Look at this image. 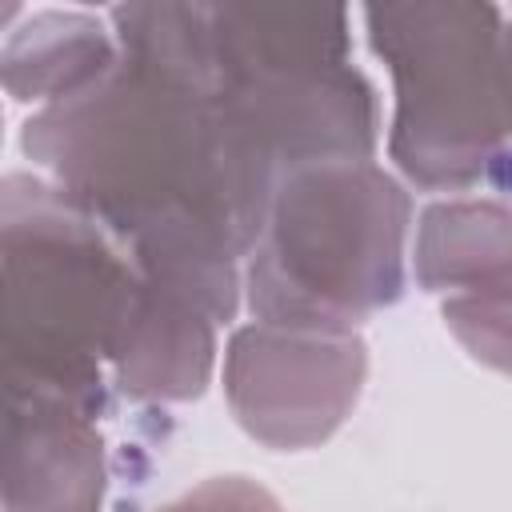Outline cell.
Returning a JSON list of instances; mask_svg holds the SVG:
<instances>
[{
	"mask_svg": "<svg viewBox=\"0 0 512 512\" xmlns=\"http://www.w3.org/2000/svg\"><path fill=\"white\" fill-rule=\"evenodd\" d=\"M4 388L48 392L104 416V364L140 296L120 240L60 184L8 172L0 184Z\"/></svg>",
	"mask_w": 512,
	"mask_h": 512,
	"instance_id": "cell-3",
	"label": "cell"
},
{
	"mask_svg": "<svg viewBox=\"0 0 512 512\" xmlns=\"http://www.w3.org/2000/svg\"><path fill=\"white\" fill-rule=\"evenodd\" d=\"M120 44L96 16L84 12H36L4 40V88L16 100H60L96 80Z\"/></svg>",
	"mask_w": 512,
	"mask_h": 512,
	"instance_id": "cell-10",
	"label": "cell"
},
{
	"mask_svg": "<svg viewBox=\"0 0 512 512\" xmlns=\"http://www.w3.org/2000/svg\"><path fill=\"white\" fill-rule=\"evenodd\" d=\"M412 200L372 160L292 168L248 252L244 296L260 324L356 332L404 292Z\"/></svg>",
	"mask_w": 512,
	"mask_h": 512,
	"instance_id": "cell-4",
	"label": "cell"
},
{
	"mask_svg": "<svg viewBox=\"0 0 512 512\" xmlns=\"http://www.w3.org/2000/svg\"><path fill=\"white\" fill-rule=\"evenodd\" d=\"M112 28L172 52L276 184L312 160H372L376 92L352 64L344 8L116 4Z\"/></svg>",
	"mask_w": 512,
	"mask_h": 512,
	"instance_id": "cell-2",
	"label": "cell"
},
{
	"mask_svg": "<svg viewBox=\"0 0 512 512\" xmlns=\"http://www.w3.org/2000/svg\"><path fill=\"white\" fill-rule=\"evenodd\" d=\"M368 40L392 72L388 152L420 188L512 184L496 4H372Z\"/></svg>",
	"mask_w": 512,
	"mask_h": 512,
	"instance_id": "cell-5",
	"label": "cell"
},
{
	"mask_svg": "<svg viewBox=\"0 0 512 512\" xmlns=\"http://www.w3.org/2000/svg\"><path fill=\"white\" fill-rule=\"evenodd\" d=\"M96 420L72 400L4 388V512H100L108 464Z\"/></svg>",
	"mask_w": 512,
	"mask_h": 512,
	"instance_id": "cell-7",
	"label": "cell"
},
{
	"mask_svg": "<svg viewBox=\"0 0 512 512\" xmlns=\"http://www.w3.org/2000/svg\"><path fill=\"white\" fill-rule=\"evenodd\" d=\"M116 32V60L24 120V152L84 204L144 280L232 320L276 180L228 132L208 88L160 44Z\"/></svg>",
	"mask_w": 512,
	"mask_h": 512,
	"instance_id": "cell-1",
	"label": "cell"
},
{
	"mask_svg": "<svg viewBox=\"0 0 512 512\" xmlns=\"http://www.w3.org/2000/svg\"><path fill=\"white\" fill-rule=\"evenodd\" d=\"M156 512H284L280 500L248 476H212Z\"/></svg>",
	"mask_w": 512,
	"mask_h": 512,
	"instance_id": "cell-12",
	"label": "cell"
},
{
	"mask_svg": "<svg viewBox=\"0 0 512 512\" xmlns=\"http://www.w3.org/2000/svg\"><path fill=\"white\" fill-rule=\"evenodd\" d=\"M368 376L360 332L240 324L224 352V396L248 436L268 448L324 444L356 408Z\"/></svg>",
	"mask_w": 512,
	"mask_h": 512,
	"instance_id": "cell-6",
	"label": "cell"
},
{
	"mask_svg": "<svg viewBox=\"0 0 512 512\" xmlns=\"http://www.w3.org/2000/svg\"><path fill=\"white\" fill-rule=\"evenodd\" d=\"M212 360V312L176 288L144 280L112 352V376L120 392L132 400H192L208 388Z\"/></svg>",
	"mask_w": 512,
	"mask_h": 512,
	"instance_id": "cell-8",
	"label": "cell"
},
{
	"mask_svg": "<svg viewBox=\"0 0 512 512\" xmlns=\"http://www.w3.org/2000/svg\"><path fill=\"white\" fill-rule=\"evenodd\" d=\"M416 284L448 296H512V204L436 200L416 228Z\"/></svg>",
	"mask_w": 512,
	"mask_h": 512,
	"instance_id": "cell-9",
	"label": "cell"
},
{
	"mask_svg": "<svg viewBox=\"0 0 512 512\" xmlns=\"http://www.w3.org/2000/svg\"><path fill=\"white\" fill-rule=\"evenodd\" d=\"M440 316L480 364L512 376V296H448Z\"/></svg>",
	"mask_w": 512,
	"mask_h": 512,
	"instance_id": "cell-11",
	"label": "cell"
},
{
	"mask_svg": "<svg viewBox=\"0 0 512 512\" xmlns=\"http://www.w3.org/2000/svg\"><path fill=\"white\" fill-rule=\"evenodd\" d=\"M500 68H504V104H508V128H512V20L500 36Z\"/></svg>",
	"mask_w": 512,
	"mask_h": 512,
	"instance_id": "cell-13",
	"label": "cell"
}]
</instances>
